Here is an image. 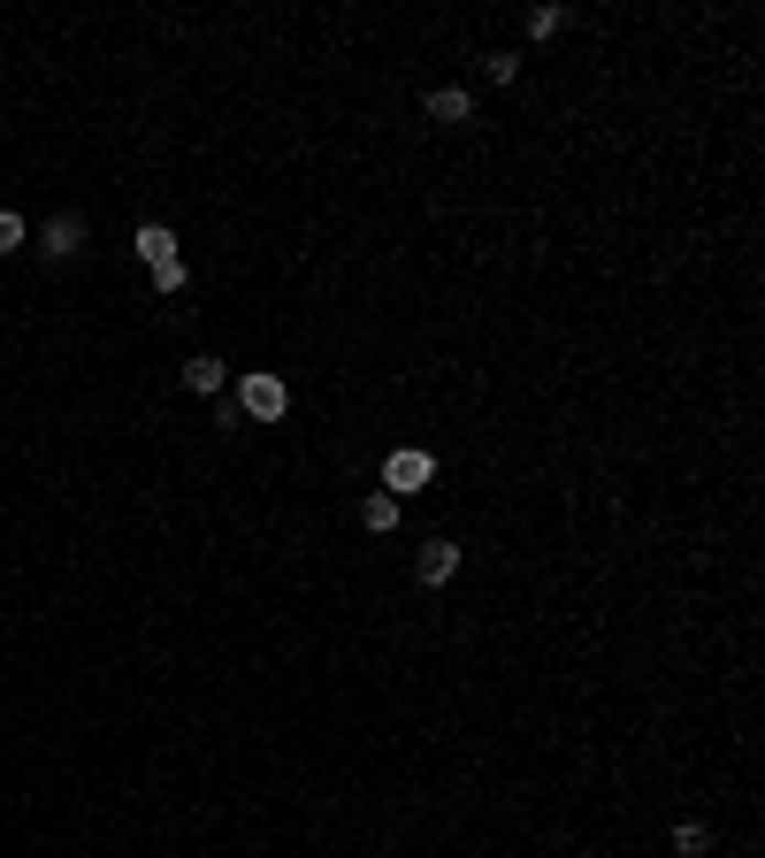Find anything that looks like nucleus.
Masks as SVG:
<instances>
[{
    "instance_id": "9b49d317",
    "label": "nucleus",
    "mask_w": 765,
    "mask_h": 858,
    "mask_svg": "<svg viewBox=\"0 0 765 858\" xmlns=\"http://www.w3.org/2000/svg\"><path fill=\"white\" fill-rule=\"evenodd\" d=\"M559 23H567V15H559V8H528V39H551V31H559Z\"/></svg>"
},
{
    "instance_id": "9d476101",
    "label": "nucleus",
    "mask_w": 765,
    "mask_h": 858,
    "mask_svg": "<svg viewBox=\"0 0 765 858\" xmlns=\"http://www.w3.org/2000/svg\"><path fill=\"white\" fill-rule=\"evenodd\" d=\"M482 77H490V85H513L521 62H513V54H482Z\"/></svg>"
},
{
    "instance_id": "7ed1b4c3",
    "label": "nucleus",
    "mask_w": 765,
    "mask_h": 858,
    "mask_svg": "<svg viewBox=\"0 0 765 858\" xmlns=\"http://www.w3.org/2000/svg\"><path fill=\"white\" fill-rule=\"evenodd\" d=\"M238 406H245L253 422H284V414H292V391H284V376H245V383H238Z\"/></svg>"
},
{
    "instance_id": "f03ea898",
    "label": "nucleus",
    "mask_w": 765,
    "mask_h": 858,
    "mask_svg": "<svg viewBox=\"0 0 765 858\" xmlns=\"http://www.w3.org/2000/svg\"><path fill=\"white\" fill-rule=\"evenodd\" d=\"M429 476H437V460H429L422 445H398V453L383 460V491H391V499H406V491H429Z\"/></svg>"
},
{
    "instance_id": "f257e3e1",
    "label": "nucleus",
    "mask_w": 765,
    "mask_h": 858,
    "mask_svg": "<svg viewBox=\"0 0 765 858\" xmlns=\"http://www.w3.org/2000/svg\"><path fill=\"white\" fill-rule=\"evenodd\" d=\"M139 261L153 269V284H161V292H184V253H176V238H168L161 222L139 230Z\"/></svg>"
},
{
    "instance_id": "0eeeda50",
    "label": "nucleus",
    "mask_w": 765,
    "mask_h": 858,
    "mask_svg": "<svg viewBox=\"0 0 765 858\" xmlns=\"http://www.w3.org/2000/svg\"><path fill=\"white\" fill-rule=\"evenodd\" d=\"M184 383H192V391H222V360H215V352H192V360H184Z\"/></svg>"
},
{
    "instance_id": "6e6552de",
    "label": "nucleus",
    "mask_w": 765,
    "mask_h": 858,
    "mask_svg": "<svg viewBox=\"0 0 765 858\" xmlns=\"http://www.w3.org/2000/svg\"><path fill=\"white\" fill-rule=\"evenodd\" d=\"M360 529H375V536H383V529H398V499H391V491H375V499L360 507Z\"/></svg>"
},
{
    "instance_id": "f8f14e48",
    "label": "nucleus",
    "mask_w": 765,
    "mask_h": 858,
    "mask_svg": "<svg viewBox=\"0 0 765 858\" xmlns=\"http://www.w3.org/2000/svg\"><path fill=\"white\" fill-rule=\"evenodd\" d=\"M15 246H23V215H8V207H0V253H15Z\"/></svg>"
},
{
    "instance_id": "423d86ee",
    "label": "nucleus",
    "mask_w": 765,
    "mask_h": 858,
    "mask_svg": "<svg viewBox=\"0 0 765 858\" xmlns=\"http://www.w3.org/2000/svg\"><path fill=\"white\" fill-rule=\"evenodd\" d=\"M474 116V100L459 93V85H445V93H429V123H467Z\"/></svg>"
},
{
    "instance_id": "1a4fd4ad",
    "label": "nucleus",
    "mask_w": 765,
    "mask_h": 858,
    "mask_svg": "<svg viewBox=\"0 0 765 858\" xmlns=\"http://www.w3.org/2000/svg\"><path fill=\"white\" fill-rule=\"evenodd\" d=\"M674 851H681V858H704V851H712V828L681 821V828H674Z\"/></svg>"
},
{
    "instance_id": "39448f33",
    "label": "nucleus",
    "mask_w": 765,
    "mask_h": 858,
    "mask_svg": "<svg viewBox=\"0 0 765 858\" xmlns=\"http://www.w3.org/2000/svg\"><path fill=\"white\" fill-rule=\"evenodd\" d=\"M77 246H85V215H54V222H46V253H54V261H69Z\"/></svg>"
},
{
    "instance_id": "20e7f679",
    "label": "nucleus",
    "mask_w": 765,
    "mask_h": 858,
    "mask_svg": "<svg viewBox=\"0 0 765 858\" xmlns=\"http://www.w3.org/2000/svg\"><path fill=\"white\" fill-rule=\"evenodd\" d=\"M414 575H422V583H452V575H459V544H452V536H437V544H422V560H414Z\"/></svg>"
}]
</instances>
